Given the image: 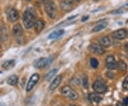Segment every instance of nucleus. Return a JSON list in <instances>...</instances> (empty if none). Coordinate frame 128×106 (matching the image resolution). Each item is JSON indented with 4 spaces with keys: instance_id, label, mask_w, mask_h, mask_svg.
<instances>
[{
    "instance_id": "f257e3e1",
    "label": "nucleus",
    "mask_w": 128,
    "mask_h": 106,
    "mask_svg": "<svg viewBox=\"0 0 128 106\" xmlns=\"http://www.w3.org/2000/svg\"><path fill=\"white\" fill-rule=\"evenodd\" d=\"M36 22V16L35 13L32 9H26L23 15V23L24 26L26 28H31L34 26Z\"/></svg>"
},
{
    "instance_id": "f03ea898",
    "label": "nucleus",
    "mask_w": 128,
    "mask_h": 106,
    "mask_svg": "<svg viewBox=\"0 0 128 106\" xmlns=\"http://www.w3.org/2000/svg\"><path fill=\"white\" fill-rule=\"evenodd\" d=\"M45 12L50 18H55L57 15V9L53 0H42Z\"/></svg>"
},
{
    "instance_id": "7ed1b4c3",
    "label": "nucleus",
    "mask_w": 128,
    "mask_h": 106,
    "mask_svg": "<svg viewBox=\"0 0 128 106\" xmlns=\"http://www.w3.org/2000/svg\"><path fill=\"white\" fill-rule=\"evenodd\" d=\"M61 93L63 96L66 98H68L72 100H76L78 98V92H76L74 90L70 88L68 86H66L62 88Z\"/></svg>"
},
{
    "instance_id": "20e7f679",
    "label": "nucleus",
    "mask_w": 128,
    "mask_h": 106,
    "mask_svg": "<svg viewBox=\"0 0 128 106\" xmlns=\"http://www.w3.org/2000/svg\"><path fill=\"white\" fill-rule=\"evenodd\" d=\"M51 63V60L48 58H40L34 62V66L36 68H44L48 66Z\"/></svg>"
},
{
    "instance_id": "39448f33",
    "label": "nucleus",
    "mask_w": 128,
    "mask_h": 106,
    "mask_svg": "<svg viewBox=\"0 0 128 106\" xmlns=\"http://www.w3.org/2000/svg\"><path fill=\"white\" fill-rule=\"evenodd\" d=\"M6 16L7 18L9 19L11 22H14L17 21L19 18V14L17 10H16L14 8H9L6 11Z\"/></svg>"
},
{
    "instance_id": "423d86ee",
    "label": "nucleus",
    "mask_w": 128,
    "mask_h": 106,
    "mask_svg": "<svg viewBox=\"0 0 128 106\" xmlns=\"http://www.w3.org/2000/svg\"><path fill=\"white\" fill-rule=\"evenodd\" d=\"M93 90L98 93H104L107 90V86L105 83L100 80H96L92 85Z\"/></svg>"
},
{
    "instance_id": "0eeeda50",
    "label": "nucleus",
    "mask_w": 128,
    "mask_h": 106,
    "mask_svg": "<svg viewBox=\"0 0 128 106\" xmlns=\"http://www.w3.org/2000/svg\"><path fill=\"white\" fill-rule=\"evenodd\" d=\"M39 75L38 74H34L32 75L31 76V78L29 79L28 82L27 83V86H26V91H30L32 90V88L35 86V85L38 83V80H39Z\"/></svg>"
},
{
    "instance_id": "6e6552de",
    "label": "nucleus",
    "mask_w": 128,
    "mask_h": 106,
    "mask_svg": "<svg viewBox=\"0 0 128 106\" xmlns=\"http://www.w3.org/2000/svg\"><path fill=\"white\" fill-rule=\"evenodd\" d=\"M128 36V31L124 28H120L112 34V36L118 40L124 39Z\"/></svg>"
},
{
    "instance_id": "1a4fd4ad",
    "label": "nucleus",
    "mask_w": 128,
    "mask_h": 106,
    "mask_svg": "<svg viewBox=\"0 0 128 106\" xmlns=\"http://www.w3.org/2000/svg\"><path fill=\"white\" fill-rule=\"evenodd\" d=\"M105 62H106V66L108 69L113 70L117 68V61L115 60V58L113 56H108L105 59Z\"/></svg>"
},
{
    "instance_id": "9d476101",
    "label": "nucleus",
    "mask_w": 128,
    "mask_h": 106,
    "mask_svg": "<svg viewBox=\"0 0 128 106\" xmlns=\"http://www.w3.org/2000/svg\"><path fill=\"white\" fill-rule=\"evenodd\" d=\"M90 48L91 51L98 55H102L105 53V49L103 46H101L99 44H92L90 46Z\"/></svg>"
},
{
    "instance_id": "9b49d317",
    "label": "nucleus",
    "mask_w": 128,
    "mask_h": 106,
    "mask_svg": "<svg viewBox=\"0 0 128 106\" xmlns=\"http://www.w3.org/2000/svg\"><path fill=\"white\" fill-rule=\"evenodd\" d=\"M61 9L66 12H69L73 8L72 0H60Z\"/></svg>"
},
{
    "instance_id": "f8f14e48",
    "label": "nucleus",
    "mask_w": 128,
    "mask_h": 106,
    "mask_svg": "<svg viewBox=\"0 0 128 106\" xmlns=\"http://www.w3.org/2000/svg\"><path fill=\"white\" fill-rule=\"evenodd\" d=\"M12 32H13L14 36L17 38H19L23 35V28L19 24L14 25L13 29H12Z\"/></svg>"
},
{
    "instance_id": "ddd939ff",
    "label": "nucleus",
    "mask_w": 128,
    "mask_h": 106,
    "mask_svg": "<svg viewBox=\"0 0 128 106\" xmlns=\"http://www.w3.org/2000/svg\"><path fill=\"white\" fill-rule=\"evenodd\" d=\"M99 42H100V44L101 46H102L103 47H109L112 44V40L108 36H104L100 38V40H99Z\"/></svg>"
},
{
    "instance_id": "4468645a",
    "label": "nucleus",
    "mask_w": 128,
    "mask_h": 106,
    "mask_svg": "<svg viewBox=\"0 0 128 106\" xmlns=\"http://www.w3.org/2000/svg\"><path fill=\"white\" fill-rule=\"evenodd\" d=\"M45 26V23L43 20L39 19L37 20L36 22L34 24V28L36 33H40L44 29V28Z\"/></svg>"
},
{
    "instance_id": "2eb2a0df",
    "label": "nucleus",
    "mask_w": 128,
    "mask_h": 106,
    "mask_svg": "<svg viewBox=\"0 0 128 106\" xmlns=\"http://www.w3.org/2000/svg\"><path fill=\"white\" fill-rule=\"evenodd\" d=\"M61 80H62L61 76H58L57 77H56L54 80H53V82L50 83V86H49V89L51 90H55L56 88L59 86V84L61 82Z\"/></svg>"
},
{
    "instance_id": "dca6fc26",
    "label": "nucleus",
    "mask_w": 128,
    "mask_h": 106,
    "mask_svg": "<svg viewBox=\"0 0 128 106\" xmlns=\"http://www.w3.org/2000/svg\"><path fill=\"white\" fill-rule=\"evenodd\" d=\"M64 32H65V31L64 29H60V30H58V31H56V32H52L49 34L48 38V39L57 38L58 37L61 36L64 34Z\"/></svg>"
},
{
    "instance_id": "f3484780",
    "label": "nucleus",
    "mask_w": 128,
    "mask_h": 106,
    "mask_svg": "<svg viewBox=\"0 0 128 106\" xmlns=\"http://www.w3.org/2000/svg\"><path fill=\"white\" fill-rule=\"evenodd\" d=\"M14 65H15V61L14 60H8L4 61L2 66L4 69H10L12 68V67H14Z\"/></svg>"
},
{
    "instance_id": "a211bd4d",
    "label": "nucleus",
    "mask_w": 128,
    "mask_h": 106,
    "mask_svg": "<svg viewBox=\"0 0 128 106\" xmlns=\"http://www.w3.org/2000/svg\"><path fill=\"white\" fill-rule=\"evenodd\" d=\"M117 68L120 71H125L128 68V65L123 60H118L117 62Z\"/></svg>"
},
{
    "instance_id": "6ab92c4d",
    "label": "nucleus",
    "mask_w": 128,
    "mask_h": 106,
    "mask_svg": "<svg viewBox=\"0 0 128 106\" xmlns=\"http://www.w3.org/2000/svg\"><path fill=\"white\" fill-rule=\"evenodd\" d=\"M88 98L90 100L96 102H99L102 100V98L100 96H99L98 94H96V93H90L88 96Z\"/></svg>"
},
{
    "instance_id": "aec40b11",
    "label": "nucleus",
    "mask_w": 128,
    "mask_h": 106,
    "mask_svg": "<svg viewBox=\"0 0 128 106\" xmlns=\"http://www.w3.org/2000/svg\"><path fill=\"white\" fill-rule=\"evenodd\" d=\"M18 83V76L16 75H12L7 79V83L10 86H15Z\"/></svg>"
},
{
    "instance_id": "412c9836",
    "label": "nucleus",
    "mask_w": 128,
    "mask_h": 106,
    "mask_svg": "<svg viewBox=\"0 0 128 106\" xmlns=\"http://www.w3.org/2000/svg\"><path fill=\"white\" fill-rule=\"evenodd\" d=\"M107 26H108V22H102V23L96 25V26H94V28H92V32H98L101 30H102L103 28H105Z\"/></svg>"
},
{
    "instance_id": "4be33fe9",
    "label": "nucleus",
    "mask_w": 128,
    "mask_h": 106,
    "mask_svg": "<svg viewBox=\"0 0 128 106\" xmlns=\"http://www.w3.org/2000/svg\"><path fill=\"white\" fill-rule=\"evenodd\" d=\"M0 31H1V34H0V36L2 40H3L4 42H5L7 38H8V34H7V31L6 29V28L4 26H2L0 28Z\"/></svg>"
},
{
    "instance_id": "5701e85b",
    "label": "nucleus",
    "mask_w": 128,
    "mask_h": 106,
    "mask_svg": "<svg viewBox=\"0 0 128 106\" xmlns=\"http://www.w3.org/2000/svg\"><path fill=\"white\" fill-rule=\"evenodd\" d=\"M57 71H58V69H54L52 70H50V72L48 73L47 75L45 76V79H46L47 81H49L50 80L52 79V78L55 76L56 74Z\"/></svg>"
},
{
    "instance_id": "b1692460",
    "label": "nucleus",
    "mask_w": 128,
    "mask_h": 106,
    "mask_svg": "<svg viewBox=\"0 0 128 106\" xmlns=\"http://www.w3.org/2000/svg\"><path fill=\"white\" fill-rule=\"evenodd\" d=\"M98 64H99L98 60H97L96 58H92L90 59V65H91V66L92 67V68H96L98 66Z\"/></svg>"
},
{
    "instance_id": "393cba45",
    "label": "nucleus",
    "mask_w": 128,
    "mask_h": 106,
    "mask_svg": "<svg viewBox=\"0 0 128 106\" xmlns=\"http://www.w3.org/2000/svg\"><path fill=\"white\" fill-rule=\"evenodd\" d=\"M82 86H84V88H87L88 87V77L84 76L83 78H82Z\"/></svg>"
},
{
    "instance_id": "a878e982",
    "label": "nucleus",
    "mask_w": 128,
    "mask_h": 106,
    "mask_svg": "<svg viewBox=\"0 0 128 106\" xmlns=\"http://www.w3.org/2000/svg\"><path fill=\"white\" fill-rule=\"evenodd\" d=\"M122 88L125 90H128V76L124 78L122 83Z\"/></svg>"
},
{
    "instance_id": "bb28decb",
    "label": "nucleus",
    "mask_w": 128,
    "mask_h": 106,
    "mask_svg": "<svg viewBox=\"0 0 128 106\" xmlns=\"http://www.w3.org/2000/svg\"><path fill=\"white\" fill-rule=\"evenodd\" d=\"M107 76H108V78H114V74H112V72H108L107 73Z\"/></svg>"
},
{
    "instance_id": "cd10ccee",
    "label": "nucleus",
    "mask_w": 128,
    "mask_h": 106,
    "mask_svg": "<svg viewBox=\"0 0 128 106\" xmlns=\"http://www.w3.org/2000/svg\"><path fill=\"white\" fill-rule=\"evenodd\" d=\"M123 105L125 106L128 105V97L124 98L123 99Z\"/></svg>"
},
{
    "instance_id": "c85d7f7f",
    "label": "nucleus",
    "mask_w": 128,
    "mask_h": 106,
    "mask_svg": "<svg viewBox=\"0 0 128 106\" xmlns=\"http://www.w3.org/2000/svg\"><path fill=\"white\" fill-rule=\"evenodd\" d=\"M88 18H89L88 16H83L82 18V22H86L87 19H88Z\"/></svg>"
},
{
    "instance_id": "c756f323",
    "label": "nucleus",
    "mask_w": 128,
    "mask_h": 106,
    "mask_svg": "<svg viewBox=\"0 0 128 106\" xmlns=\"http://www.w3.org/2000/svg\"><path fill=\"white\" fill-rule=\"evenodd\" d=\"M124 48H125L126 51L128 52V43H126V44H124Z\"/></svg>"
},
{
    "instance_id": "7c9ffc66",
    "label": "nucleus",
    "mask_w": 128,
    "mask_h": 106,
    "mask_svg": "<svg viewBox=\"0 0 128 106\" xmlns=\"http://www.w3.org/2000/svg\"><path fill=\"white\" fill-rule=\"evenodd\" d=\"M77 16H78V15H74V16H71V17H69L68 19H70H70H72V18H75V17H76Z\"/></svg>"
},
{
    "instance_id": "2f4dec72",
    "label": "nucleus",
    "mask_w": 128,
    "mask_h": 106,
    "mask_svg": "<svg viewBox=\"0 0 128 106\" xmlns=\"http://www.w3.org/2000/svg\"><path fill=\"white\" fill-rule=\"evenodd\" d=\"M117 106H124L123 105H122L121 103H120V102H118L117 103Z\"/></svg>"
},
{
    "instance_id": "473e14b6",
    "label": "nucleus",
    "mask_w": 128,
    "mask_h": 106,
    "mask_svg": "<svg viewBox=\"0 0 128 106\" xmlns=\"http://www.w3.org/2000/svg\"><path fill=\"white\" fill-rule=\"evenodd\" d=\"M74 1H75V2H79L80 0H74Z\"/></svg>"
},
{
    "instance_id": "72a5a7b5",
    "label": "nucleus",
    "mask_w": 128,
    "mask_h": 106,
    "mask_svg": "<svg viewBox=\"0 0 128 106\" xmlns=\"http://www.w3.org/2000/svg\"><path fill=\"white\" fill-rule=\"evenodd\" d=\"M1 42H2V38H1V36H0V46H1Z\"/></svg>"
},
{
    "instance_id": "f704fd0d",
    "label": "nucleus",
    "mask_w": 128,
    "mask_h": 106,
    "mask_svg": "<svg viewBox=\"0 0 128 106\" xmlns=\"http://www.w3.org/2000/svg\"><path fill=\"white\" fill-rule=\"evenodd\" d=\"M25 1H26V2H29V1H31V0H25Z\"/></svg>"
},
{
    "instance_id": "c9c22d12",
    "label": "nucleus",
    "mask_w": 128,
    "mask_h": 106,
    "mask_svg": "<svg viewBox=\"0 0 128 106\" xmlns=\"http://www.w3.org/2000/svg\"><path fill=\"white\" fill-rule=\"evenodd\" d=\"M126 23L128 24V21H127V22H126Z\"/></svg>"
},
{
    "instance_id": "e433bc0d",
    "label": "nucleus",
    "mask_w": 128,
    "mask_h": 106,
    "mask_svg": "<svg viewBox=\"0 0 128 106\" xmlns=\"http://www.w3.org/2000/svg\"><path fill=\"white\" fill-rule=\"evenodd\" d=\"M2 106V104H0V106Z\"/></svg>"
},
{
    "instance_id": "4c0bfd02",
    "label": "nucleus",
    "mask_w": 128,
    "mask_h": 106,
    "mask_svg": "<svg viewBox=\"0 0 128 106\" xmlns=\"http://www.w3.org/2000/svg\"></svg>"
},
{
    "instance_id": "58836bf2",
    "label": "nucleus",
    "mask_w": 128,
    "mask_h": 106,
    "mask_svg": "<svg viewBox=\"0 0 128 106\" xmlns=\"http://www.w3.org/2000/svg\"><path fill=\"white\" fill-rule=\"evenodd\" d=\"M1 73H2V72H0V74H1Z\"/></svg>"
}]
</instances>
